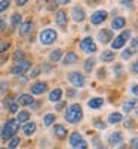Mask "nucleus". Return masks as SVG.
Masks as SVG:
<instances>
[{
    "label": "nucleus",
    "mask_w": 138,
    "mask_h": 149,
    "mask_svg": "<svg viewBox=\"0 0 138 149\" xmlns=\"http://www.w3.org/2000/svg\"><path fill=\"white\" fill-rule=\"evenodd\" d=\"M54 122H55V115H54V113H48V115H45V118H43L45 127H51Z\"/></svg>",
    "instance_id": "nucleus-26"
},
{
    "label": "nucleus",
    "mask_w": 138,
    "mask_h": 149,
    "mask_svg": "<svg viewBox=\"0 0 138 149\" xmlns=\"http://www.w3.org/2000/svg\"><path fill=\"white\" fill-rule=\"evenodd\" d=\"M101 60L106 61V63H108V61H113V60H115V52H113V51H103Z\"/></svg>",
    "instance_id": "nucleus-25"
},
{
    "label": "nucleus",
    "mask_w": 138,
    "mask_h": 149,
    "mask_svg": "<svg viewBox=\"0 0 138 149\" xmlns=\"http://www.w3.org/2000/svg\"><path fill=\"white\" fill-rule=\"evenodd\" d=\"M98 40L101 43H108L110 40H113V31L107 30V29H103L98 33Z\"/></svg>",
    "instance_id": "nucleus-10"
},
{
    "label": "nucleus",
    "mask_w": 138,
    "mask_h": 149,
    "mask_svg": "<svg viewBox=\"0 0 138 149\" xmlns=\"http://www.w3.org/2000/svg\"><path fill=\"white\" fill-rule=\"evenodd\" d=\"M131 46H132V49H134L135 46H138V37H134V39H132V42H131Z\"/></svg>",
    "instance_id": "nucleus-48"
},
{
    "label": "nucleus",
    "mask_w": 138,
    "mask_h": 149,
    "mask_svg": "<svg viewBox=\"0 0 138 149\" xmlns=\"http://www.w3.org/2000/svg\"><path fill=\"white\" fill-rule=\"evenodd\" d=\"M132 93H134L135 95H138V85H134V86H132Z\"/></svg>",
    "instance_id": "nucleus-52"
},
{
    "label": "nucleus",
    "mask_w": 138,
    "mask_h": 149,
    "mask_svg": "<svg viewBox=\"0 0 138 149\" xmlns=\"http://www.w3.org/2000/svg\"><path fill=\"white\" fill-rule=\"evenodd\" d=\"M66 119H67V122H70V124H76V122H79L82 118H83V112H82V106L80 104H77V103H74V104H71L67 110H66Z\"/></svg>",
    "instance_id": "nucleus-2"
},
{
    "label": "nucleus",
    "mask_w": 138,
    "mask_h": 149,
    "mask_svg": "<svg viewBox=\"0 0 138 149\" xmlns=\"http://www.w3.org/2000/svg\"><path fill=\"white\" fill-rule=\"evenodd\" d=\"M61 57H62L61 49H54V51H51V54H49V60L51 61H58V60H61Z\"/></svg>",
    "instance_id": "nucleus-24"
},
{
    "label": "nucleus",
    "mask_w": 138,
    "mask_h": 149,
    "mask_svg": "<svg viewBox=\"0 0 138 149\" xmlns=\"http://www.w3.org/2000/svg\"><path fill=\"white\" fill-rule=\"evenodd\" d=\"M6 61H8V52L0 54V64H5Z\"/></svg>",
    "instance_id": "nucleus-43"
},
{
    "label": "nucleus",
    "mask_w": 138,
    "mask_h": 149,
    "mask_svg": "<svg viewBox=\"0 0 138 149\" xmlns=\"http://www.w3.org/2000/svg\"><path fill=\"white\" fill-rule=\"evenodd\" d=\"M68 81H70L74 86H77V88H82V86L85 85V78H83V74L79 73V72H71V73H68Z\"/></svg>",
    "instance_id": "nucleus-6"
},
{
    "label": "nucleus",
    "mask_w": 138,
    "mask_h": 149,
    "mask_svg": "<svg viewBox=\"0 0 138 149\" xmlns=\"http://www.w3.org/2000/svg\"><path fill=\"white\" fill-rule=\"evenodd\" d=\"M123 125L126 127V128H134V121L131 118H125L123 119Z\"/></svg>",
    "instance_id": "nucleus-38"
},
{
    "label": "nucleus",
    "mask_w": 138,
    "mask_h": 149,
    "mask_svg": "<svg viewBox=\"0 0 138 149\" xmlns=\"http://www.w3.org/2000/svg\"><path fill=\"white\" fill-rule=\"evenodd\" d=\"M94 64H95V60L94 58H88L86 63H85V70L86 72H91L94 69Z\"/></svg>",
    "instance_id": "nucleus-32"
},
{
    "label": "nucleus",
    "mask_w": 138,
    "mask_h": 149,
    "mask_svg": "<svg viewBox=\"0 0 138 149\" xmlns=\"http://www.w3.org/2000/svg\"><path fill=\"white\" fill-rule=\"evenodd\" d=\"M135 113H137V115H138V106H137V107H135Z\"/></svg>",
    "instance_id": "nucleus-55"
},
{
    "label": "nucleus",
    "mask_w": 138,
    "mask_h": 149,
    "mask_svg": "<svg viewBox=\"0 0 138 149\" xmlns=\"http://www.w3.org/2000/svg\"><path fill=\"white\" fill-rule=\"evenodd\" d=\"M103 98L101 97H95V98H91L89 102H88V106H89L91 109H98V107H101L103 106Z\"/></svg>",
    "instance_id": "nucleus-21"
},
{
    "label": "nucleus",
    "mask_w": 138,
    "mask_h": 149,
    "mask_svg": "<svg viewBox=\"0 0 138 149\" xmlns=\"http://www.w3.org/2000/svg\"><path fill=\"white\" fill-rule=\"evenodd\" d=\"M8 109H9V112H10V113H18V103L15 102L14 104H10Z\"/></svg>",
    "instance_id": "nucleus-40"
},
{
    "label": "nucleus",
    "mask_w": 138,
    "mask_h": 149,
    "mask_svg": "<svg viewBox=\"0 0 138 149\" xmlns=\"http://www.w3.org/2000/svg\"><path fill=\"white\" fill-rule=\"evenodd\" d=\"M61 97H62V90L61 88H55V90H52L51 93H49V102L58 103V102H61Z\"/></svg>",
    "instance_id": "nucleus-16"
},
{
    "label": "nucleus",
    "mask_w": 138,
    "mask_h": 149,
    "mask_svg": "<svg viewBox=\"0 0 138 149\" xmlns=\"http://www.w3.org/2000/svg\"><path fill=\"white\" fill-rule=\"evenodd\" d=\"M21 143V139L18 137V136H15V137H12L9 140V145H8V149H17Z\"/></svg>",
    "instance_id": "nucleus-28"
},
{
    "label": "nucleus",
    "mask_w": 138,
    "mask_h": 149,
    "mask_svg": "<svg viewBox=\"0 0 138 149\" xmlns=\"http://www.w3.org/2000/svg\"><path fill=\"white\" fill-rule=\"evenodd\" d=\"M95 127H97V128H103V130H104V128L107 127V124H104V121H101V119H97V121H95Z\"/></svg>",
    "instance_id": "nucleus-41"
},
{
    "label": "nucleus",
    "mask_w": 138,
    "mask_h": 149,
    "mask_svg": "<svg viewBox=\"0 0 138 149\" xmlns=\"http://www.w3.org/2000/svg\"><path fill=\"white\" fill-rule=\"evenodd\" d=\"M57 37H58V34H57V31L54 29H45L39 34V39H40L42 45H46V46L48 45H52L57 40Z\"/></svg>",
    "instance_id": "nucleus-4"
},
{
    "label": "nucleus",
    "mask_w": 138,
    "mask_h": 149,
    "mask_svg": "<svg viewBox=\"0 0 138 149\" xmlns=\"http://www.w3.org/2000/svg\"><path fill=\"white\" fill-rule=\"evenodd\" d=\"M19 130V124L17 119H9L3 124L2 127V133H0V136H2L3 140H10L12 137H15L17 133Z\"/></svg>",
    "instance_id": "nucleus-1"
},
{
    "label": "nucleus",
    "mask_w": 138,
    "mask_h": 149,
    "mask_svg": "<svg viewBox=\"0 0 138 149\" xmlns=\"http://www.w3.org/2000/svg\"><path fill=\"white\" fill-rule=\"evenodd\" d=\"M122 119H123L122 115L117 113V112H115V113H110V115H108V122H110V124H117V122H120Z\"/></svg>",
    "instance_id": "nucleus-27"
},
{
    "label": "nucleus",
    "mask_w": 138,
    "mask_h": 149,
    "mask_svg": "<svg viewBox=\"0 0 138 149\" xmlns=\"http://www.w3.org/2000/svg\"><path fill=\"white\" fill-rule=\"evenodd\" d=\"M33 22L31 21H26V22H21V26H19V34L21 36H26L28 34L31 30H33Z\"/></svg>",
    "instance_id": "nucleus-18"
},
{
    "label": "nucleus",
    "mask_w": 138,
    "mask_h": 149,
    "mask_svg": "<svg viewBox=\"0 0 138 149\" xmlns=\"http://www.w3.org/2000/svg\"><path fill=\"white\" fill-rule=\"evenodd\" d=\"M54 134L57 136L58 139L62 140V139H66V137H67V134H68V133H67V128H66L64 125H61V124H57V125L54 127Z\"/></svg>",
    "instance_id": "nucleus-14"
},
{
    "label": "nucleus",
    "mask_w": 138,
    "mask_h": 149,
    "mask_svg": "<svg viewBox=\"0 0 138 149\" xmlns=\"http://www.w3.org/2000/svg\"><path fill=\"white\" fill-rule=\"evenodd\" d=\"M80 48H82V51L86 52V54H94L97 51V45L94 43L92 37H85V39L80 42Z\"/></svg>",
    "instance_id": "nucleus-5"
},
{
    "label": "nucleus",
    "mask_w": 138,
    "mask_h": 149,
    "mask_svg": "<svg viewBox=\"0 0 138 149\" xmlns=\"http://www.w3.org/2000/svg\"><path fill=\"white\" fill-rule=\"evenodd\" d=\"M10 43L8 40H3V42H0V54H3V52H8V49H9Z\"/></svg>",
    "instance_id": "nucleus-33"
},
{
    "label": "nucleus",
    "mask_w": 138,
    "mask_h": 149,
    "mask_svg": "<svg viewBox=\"0 0 138 149\" xmlns=\"http://www.w3.org/2000/svg\"><path fill=\"white\" fill-rule=\"evenodd\" d=\"M123 46H125V40L122 39V36L115 37V40L111 42V48H113V49H120V48H123Z\"/></svg>",
    "instance_id": "nucleus-22"
},
{
    "label": "nucleus",
    "mask_w": 138,
    "mask_h": 149,
    "mask_svg": "<svg viewBox=\"0 0 138 149\" xmlns=\"http://www.w3.org/2000/svg\"><path fill=\"white\" fill-rule=\"evenodd\" d=\"M12 58H14L15 63H19V61L24 60V51H21V49H17V51L14 52V55H12Z\"/></svg>",
    "instance_id": "nucleus-31"
},
{
    "label": "nucleus",
    "mask_w": 138,
    "mask_h": 149,
    "mask_svg": "<svg viewBox=\"0 0 138 149\" xmlns=\"http://www.w3.org/2000/svg\"><path fill=\"white\" fill-rule=\"evenodd\" d=\"M71 17H73V19L76 21V22H82L83 19H85V10L82 9V8H79V6H76V8H73L71 9Z\"/></svg>",
    "instance_id": "nucleus-13"
},
{
    "label": "nucleus",
    "mask_w": 138,
    "mask_h": 149,
    "mask_svg": "<svg viewBox=\"0 0 138 149\" xmlns=\"http://www.w3.org/2000/svg\"><path fill=\"white\" fill-rule=\"evenodd\" d=\"M66 102H58V104H57V110H62V109H64L66 107Z\"/></svg>",
    "instance_id": "nucleus-45"
},
{
    "label": "nucleus",
    "mask_w": 138,
    "mask_h": 149,
    "mask_svg": "<svg viewBox=\"0 0 138 149\" xmlns=\"http://www.w3.org/2000/svg\"><path fill=\"white\" fill-rule=\"evenodd\" d=\"M17 103H18V106H19V104H21V106H31V104L34 103V98H33L31 94H21V95L18 97Z\"/></svg>",
    "instance_id": "nucleus-12"
},
{
    "label": "nucleus",
    "mask_w": 138,
    "mask_h": 149,
    "mask_svg": "<svg viewBox=\"0 0 138 149\" xmlns=\"http://www.w3.org/2000/svg\"><path fill=\"white\" fill-rule=\"evenodd\" d=\"M123 140V136H122V133L120 131H115V133H111L110 136H108V143L110 145H119L120 142Z\"/></svg>",
    "instance_id": "nucleus-17"
},
{
    "label": "nucleus",
    "mask_w": 138,
    "mask_h": 149,
    "mask_svg": "<svg viewBox=\"0 0 138 149\" xmlns=\"http://www.w3.org/2000/svg\"><path fill=\"white\" fill-rule=\"evenodd\" d=\"M9 5H10L9 0H2V2H0V14H2L3 10H6L9 8Z\"/></svg>",
    "instance_id": "nucleus-37"
},
{
    "label": "nucleus",
    "mask_w": 138,
    "mask_h": 149,
    "mask_svg": "<svg viewBox=\"0 0 138 149\" xmlns=\"http://www.w3.org/2000/svg\"><path fill=\"white\" fill-rule=\"evenodd\" d=\"M95 149H107L106 146H98V148H95Z\"/></svg>",
    "instance_id": "nucleus-54"
},
{
    "label": "nucleus",
    "mask_w": 138,
    "mask_h": 149,
    "mask_svg": "<svg viewBox=\"0 0 138 149\" xmlns=\"http://www.w3.org/2000/svg\"><path fill=\"white\" fill-rule=\"evenodd\" d=\"M122 5H125V6H131L132 5V2H120Z\"/></svg>",
    "instance_id": "nucleus-53"
},
{
    "label": "nucleus",
    "mask_w": 138,
    "mask_h": 149,
    "mask_svg": "<svg viewBox=\"0 0 138 149\" xmlns=\"http://www.w3.org/2000/svg\"><path fill=\"white\" fill-rule=\"evenodd\" d=\"M36 128H37L36 122L30 121V122H26V124H24V127H22V133L26 134V136H31V134H34V133H36Z\"/></svg>",
    "instance_id": "nucleus-15"
},
{
    "label": "nucleus",
    "mask_w": 138,
    "mask_h": 149,
    "mask_svg": "<svg viewBox=\"0 0 138 149\" xmlns=\"http://www.w3.org/2000/svg\"><path fill=\"white\" fill-rule=\"evenodd\" d=\"M79 61V57H77V54L76 52H67L66 54V57L62 58V66H71V64H74V63H77Z\"/></svg>",
    "instance_id": "nucleus-11"
},
{
    "label": "nucleus",
    "mask_w": 138,
    "mask_h": 149,
    "mask_svg": "<svg viewBox=\"0 0 138 149\" xmlns=\"http://www.w3.org/2000/svg\"><path fill=\"white\" fill-rule=\"evenodd\" d=\"M83 140V137H82V134L80 133H73L71 136H70V145L71 146H76L79 142H82Z\"/></svg>",
    "instance_id": "nucleus-23"
},
{
    "label": "nucleus",
    "mask_w": 138,
    "mask_h": 149,
    "mask_svg": "<svg viewBox=\"0 0 138 149\" xmlns=\"http://www.w3.org/2000/svg\"><path fill=\"white\" fill-rule=\"evenodd\" d=\"M55 22H57V26L59 29H64L67 27V24H68V18H67V12L66 10H58L57 14H55Z\"/></svg>",
    "instance_id": "nucleus-7"
},
{
    "label": "nucleus",
    "mask_w": 138,
    "mask_h": 149,
    "mask_svg": "<svg viewBox=\"0 0 138 149\" xmlns=\"http://www.w3.org/2000/svg\"><path fill=\"white\" fill-rule=\"evenodd\" d=\"M15 5L17 6H24V5H27V2H26V0H17Z\"/></svg>",
    "instance_id": "nucleus-49"
},
{
    "label": "nucleus",
    "mask_w": 138,
    "mask_h": 149,
    "mask_svg": "<svg viewBox=\"0 0 138 149\" xmlns=\"http://www.w3.org/2000/svg\"><path fill=\"white\" fill-rule=\"evenodd\" d=\"M21 15L19 14H14L12 15V18H10V21H12V27L14 29H17V27H19L21 26Z\"/></svg>",
    "instance_id": "nucleus-29"
},
{
    "label": "nucleus",
    "mask_w": 138,
    "mask_h": 149,
    "mask_svg": "<svg viewBox=\"0 0 138 149\" xmlns=\"http://www.w3.org/2000/svg\"><path fill=\"white\" fill-rule=\"evenodd\" d=\"M30 69H31V61L24 58L22 61H19V63H17V64L12 66L10 73L14 74V76H22V74H24V73H27Z\"/></svg>",
    "instance_id": "nucleus-3"
},
{
    "label": "nucleus",
    "mask_w": 138,
    "mask_h": 149,
    "mask_svg": "<svg viewBox=\"0 0 138 149\" xmlns=\"http://www.w3.org/2000/svg\"><path fill=\"white\" fill-rule=\"evenodd\" d=\"M48 91V84L46 82H36L31 85V94L34 95H40Z\"/></svg>",
    "instance_id": "nucleus-9"
},
{
    "label": "nucleus",
    "mask_w": 138,
    "mask_h": 149,
    "mask_svg": "<svg viewBox=\"0 0 138 149\" xmlns=\"http://www.w3.org/2000/svg\"><path fill=\"white\" fill-rule=\"evenodd\" d=\"M120 149H128V146H122Z\"/></svg>",
    "instance_id": "nucleus-56"
},
{
    "label": "nucleus",
    "mask_w": 138,
    "mask_h": 149,
    "mask_svg": "<svg viewBox=\"0 0 138 149\" xmlns=\"http://www.w3.org/2000/svg\"><path fill=\"white\" fill-rule=\"evenodd\" d=\"M6 86H8V82H6V81L0 82V94H2V91H5V90H6Z\"/></svg>",
    "instance_id": "nucleus-46"
},
{
    "label": "nucleus",
    "mask_w": 138,
    "mask_h": 149,
    "mask_svg": "<svg viewBox=\"0 0 138 149\" xmlns=\"http://www.w3.org/2000/svg\"><path fill=\"white\" fill-rule=\"evenodd\" d=\"M108 17V14L106 10H97L95 14L91 17V24H94V26H98V24H101L103 21H106Z\"/></svg>",
    "instance_id": "nucleus-8"
},
{
    "label": "nucleus",
    "mask_w": 138,
    "mask_h": 149,
    "mask_svg": "<svg viewBox=\"0 0 138 149\" xmlns=\"http://www.w3.org/2000/svg\"><path fill=\"white\" fill-rule=\"evenodd\" d=\"M125 18L123 17H116L115 19H113V22H111V27L115 29V30H120V29H123L125 27Z\"/></svg>",
    "instance_id": "nucleus-20"
},
{
    "label": "nucleus",
    "mask_w": 138,
    "mask_h": 149,
    "mask_svg": "<svg viewBox=\"0 0 138 149\" xmlns=\"http://www.w3.org/2000/svg\"><path fill=\"white\" fill-rule=\"evenodd\" d=\"M104 74H106V70H104V69L98 70V78H104Z\"/></svg>",
    "instance_id": "nucleus-50"
},
{
    "label": "nucleus",
    "mask_w": 138,
    "mask_h": 149,
    "mask_svg": "<svg viewBox=\"0 0 138 149\" xmlns=\"http://www.w3.org/2000/svg\"><path fill=\"white\" fill-rule=\"evenodd\" d=\"M73 149H88V142L86 140H82L76 146H73Z\"/></svg>",
    "instance_id": "nucleus-39"
},
{
    "label": "nucleus",
    "mask_w": 138,
    "mask_h": 149,
    "mask_svg": "<svg viewBox=\"0 0 138 149\" xmlns=\"http://www.w3.org/2000/svg\"><path fill=\"white\" fill-rule=\"evenodd\" d=\"M28 119H30V112L28 110H19L18 112V116H17L18 124H26V122H28Z\"/></svg>",
    "instance_id": "nucleus-19"
},
{
    "label": "nucleus",
    "mask_w": 138,
    "mask_h": 149,
    "mask_svg": "<svg viewBox=\"0 0 138 149\" xmlns=\"http://www.w3.org/2000/svg\"><path fill=\"white\" fill-rule=\"evenodd\" d=\"M131 148L132 149H138V137H134L131 140Z\"/></svg>",
    "instance_id": "nucleus-44"
},
{
    "label": "nucleus",
    "mask_w": 138,
    "mask_h": 149,
    "mask_svg": "<svg viewBox=\"0 0 138 149\" xmlns=\"http://www.w3.org/2000/svg\"><path fill=\"white\" fill-rule=\"evenodd\" d=\"M0 149H8V148H0Z\"/></svg>",
    "instance_id": "nucleus-57"
},
{
    "label": "nucleus",
    "mask_w": 138,
    "mask_h": 149,
    "mask_svg": "<svg viewBox=\"0 0 138 149\" xmlns=\"http://www.w3.org/2000/svg\"><path fill=\"white\" fill-rule=\"evenodd\" d=\"M134 54H135L134 49H125V51L122 52V58H123V60H128V58H131Z\"/></svg>",
    "instance_id": "nucleus-35"
},
{
    "label": "nucleus",
    "mask_w": 138,
    "mask_h": 149,
    "mask_svg": "<svg viewBox=\"0 0 138 149\" xmlns=\"http://www.w3.org/2000/svg\"><path fill=\"white\" fill-rule=\"evenodd\" d=\"M135 106H137V100H128L126 103L123 104V112H126V113H128V112H131Z\"/></svg>",
    "instance_id": "nucleus-30"
},
{
    "label": "nucleus",
    "mask_w": 138,
    "mask_h": 149,
    "mask_svg": "<svg viewBox=\"0 0 138 149\" xmlns=\"http://www.w3.org/2000/svg\"><path fill=\"white\" fill-rule=\"evenodd\" d=\"M17 102V98H15V95H8L6 98H5V106L6 107H9L10 104H14Z\"/></svg>",
    "instance_id": "nucleus-34"
},
{
    "label": "nucleus",
    "mask_w": 138,
    "mask_h": 149,
    "mask_svg": "<svg viewBox=\"0 0 138 149\" xmlns=\"http://www.w3.org/2000/svg\"><path fill=\"white\" fill-rule=\"evenodd\" d=\"M132 70H134L135 73H138V61H135V63L132 64Z\"/></svg>",
    "instance_id": "nucleus-51"
},
{
    "label": "nucleus",
    "mask_w": 138,
    "mask_h": 149,
    "mask_svg": "<svg viewBox=\"0 0 138 149\" xmlns=\"http://www.w3.org/2000/svg\"><path fill=\"white\" fill-rule=\"evenodd\" d=\"M5 29H6V22L3 18H0V31H3Z\"/></svg>",
    "instance_id": "nucleus-47"
},
{
    "label": "nucleus",
    "mask_w": 138,
    "mask_h": 149,
    "mask_svg": "<svg viewBox=\"0 0 138 149\" xmlns=\"http://www.w3.org/2000/svg\"><path fill=\"white\" fill-rule=\"evenodd\" d=\"M120 36H122V39H123L125 42H126V40L129 39V37H131V31H129V30H126V31H123Z\"/></svg>",
    "instance_id": "nucleus-42"
},
{
    "label": "nucleus",
    "mask_w": 138,
    "mask_h": 149,
    "mask_svg": "<svg viewBox=\"0 0 138 149\" xmlns=\"http://www.w3.org/2000/svg\"><path fill=\"white\" fill-rule=\"evenodd\" d=\"M40 72H42V69H40L39 66L33 67V70H31V73H30V78H37V76L40 74Z\"/></svg>",
    "instance_id": "nucleus-36"
}]
</instances>
